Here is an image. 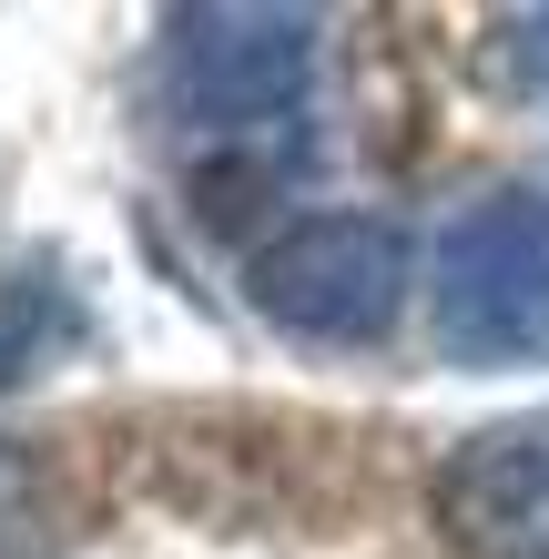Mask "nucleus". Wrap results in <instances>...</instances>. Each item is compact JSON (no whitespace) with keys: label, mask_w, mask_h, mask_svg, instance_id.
<instances>
[{"label":"nucleus","mask_w":549,"mask_h":559,"mask_svg":"<svg viewBox=\"0 0 549 559\" xmlns=\"http://www.w3.org/2000/svg\"><path fill=\"white\" fill-rule=\"evenodd\" d=\"M153 103L204 163H285L315 122V11L204 0L164 21Z\"/></svg>","instance_id":"1"},{"label":"nucleus","mask_w":549,"mask_h":559,"mask_svg":"<svg viewBox=\"0 0 549 559\" xmlns=\"http://www.w3.org/2000/svg\"><path fill=\"white\" fill-rule=\"evenodd\" d=\"M244 306L296 346H377L407 316V235L386 214H296L244 254Z\"/></svg>","instance_id":"2"},{"label":"nucleus","mask_w":549,"mask_h":559,"mask_svg":"<svg viewBox=\"0 0 549 559\" xmlns=\"http://www.w3.org/2000/svg\"><path fill=\"white\" fill-rule=\"evenodd\" d=\"M438 346L458 367H549V193H489L438 245Z\"/></svg>","instance_id":"3"},{"label":"nucleus","mask_w":549,"mask_h":559,"mask_svg":"<svg viewBox=\"0 0 549 559\" xmlns=\"http://www.w3.org/2000/svg\"><path fill=\"white\" fill-rule=\"evenodd\" d=\"M438 530L458 559H549V407L438 457Z\"/></svg>","instance_id":"4"},{"label":"nucleus","mask_w":549,"mask_h":559,"mask_svg":"<svg viewBox=\"0 0 549 559\" xmlns=\"http://www.w3.org/2000/svg\"><path fill=\"white\" fill-rule=\"evenodd\" d=\"M509 72L549 103V11H520V21H509Z\"/></svg>","instance_id":"5"},{"label":"nucleus","mask_w":549,"mask_h":559,"mask_svg":"<svg viewBox=\"0 0 549 559\" xmlns=\"http://www.w3.org/2000/svg\"><path fill=\"white\" fill-rule=\"evenodd\" d=\"M21 519H31V468H21V448L0 438V539H21Z\"/></svg>","instance_id":"6"}]
</instances>
